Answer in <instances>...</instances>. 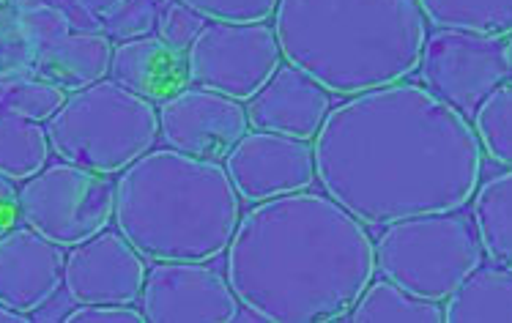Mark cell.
I'll list each match as a JSON object with an SVG mask.
<instances>
[{
    "mask_svg": "<svg viewBox=\"0 0 512 323\" xmlns=\"http://www.w3.org/2000/svg\"><path fill=\"white\" fill-rule=\"evenodd\" d=\"M345 321L354 323H441L444 307L441 302L419 299L414 293L403 291L400 285L381 280L367 285L362 296L356 299Z\"/></svg>",
    "mask_w": 512,
    "mask_h": 323,
    "instance_id": "cell-20",
    "label": "cell"
},
{
    "mask_svg": "<svg viewBox=\"0 0 512 323\" xmlns=\"http://www.w3.org/2000/svg\"><path fill=\"white\" fill-rule=\"evenodd\" d=\"M209 22H266L280 0H178Z\"/></svg>",
    "mask_w": 512,
    "mask_h": 323,
    "instance_id": "cell-26",
    "label": "cell"
},
{
    "mask_svg": "<svg viewBox=\"0 0 512 323\" xmlns=\"http://www.w3.org/2000/svg\"><path fill=\"white\" fill-rule=\"evenodd\" d=\"M447 323H512V271L477 266L444 304Z\"/></svg>",
    "mask_w": 512,
    "mask_h": 323,
    "instance_id": "cell-18",
    "label": "cell"
},
{
    "mask_svg": "<svg viewBox=\"0 0 512 323\" xmlns=\"http://www.w3.org/2000/svg\"><path fill=\"white\" fill-rule=\"evenodd\" d=\"M17 321H28V315H20L9 310V307H3L0 304V323H17Z\"/></svg>",
    "mask_w": 512,
    "mask_h": 323,
    "instance_id": "cell-34",
    "label": "cell"
},
{
    "mask_svg": "<svg viewBox=\"0 0 512 323\" xmlns=\"http://www.w3.org/2000/svg\"><path fill=\"white\" fill-rule=\"evenodd\" d=\"M17 25H20L25 42L33 47V53L53 47L55 42H61L63 36L72 33V22H69V17H66L58 6H53V3L17 14Z\"/></svg>",
    "mask_w": 512,
    "mask_h": 323,
    "instance_id": "cell-27",
    "label": "cell"
},
{
    "mask_svg": "<svg viewBox=\"0 0 512 323\" xmlns=\"http://www.w3.org/2000/svg\"><path fill=\"white\" fill-rule=\"evenodd\" d=\"M274 36L285 63L356 96L417 72L428 20L417 0H280Z\"/></svg>",
    "mask_w": 512,
    "mask_h": 323,
    "instance_id": "cell-3",
    "label": "cell"
},
{
    "mask_svg": "<svg viewBox=\"0 0 512 323\" xmlns=\"http://www.w3.org/2000/svg\"><path fill=\"white\" fill-rule=\"evenodd\" d=\"M157 3L154 0H124L102 20V33L113 42H129L140 36H151L157 28Z\"/></svg>",
    "mask_w": 512,
    "mask_h": 323,
    "instance_id": "cell-25",
    "label": "cell"
},
{
    "mask_svg": "<svg viewBox=\"0 0 512 323\" xmlns=\"http://www.w3.org/2000/svg\"><path fill=\"white\" fill-rule=\"evenodd\" d=\"M110 80L151 105H162L189 85L187 53L159 36L118 42L110 58Z\"/></svg>",
    "mask_w": 512,
    "mask_h": 323,
    "instance_id": "cell-16",
    "label": "cell"
},
{
    "mask_svg": "<svg viewBox=\"0 0 512 323\" xmlns=\"http://www.w3.org/2000/svg\"><path fill=\"white\" fill-rule=\"evenodd\" d=\"M474 132L482 154L502 167H512V77L493 91L474 113Z\"/></svg>",
    "mask_w": 512,
    "mask_h": 323,
    "instance_id": "cell-24",
    "label": "cell"
},
{
    "mask_svg": "<svg viewBox=\"0 0 512 323\" xmlns=\"http://www.w3.org/2000/svg\"><path fill=\"white\" fill-rule=\"evenodd\" d=\"M66 102V91L44 83L33 74H3L0 80V113L20 115L28 121H50Z\"/></svg>",
    "mask_w": 512,
    "mask_h": 323,
    "instance_id": "cell-23",
    "label": "cell"
},
{
    "mask_svg": "<svg viewBox=\"0 0 512 323\" xmlns=\"http://www.w3.org/2000/svg\"><path fill=\"white\" fill-rule=\"evenodd\" d=\"M471 222L491 263L512 271V167L477 187L471 198Z\"/></svg>",
    "mask_w": 512,
    "mask_h": 323,
    "instance_id": "cell-19",
    "label": "cell"
},
{
    "mask_svg": "<svg viewBox=\"0 0 512 323\" xmlns=\"http://www.w3.org/2000/svg\"><path fill=\"white\" fill-rule=\"evenodd\" d=\"M72 304L74 299L66 293V296H58V291L42 304V307H36L31 313V318L36 321H66V315L72 313Z\"/></svg>",
    "mask_w": 512,
    "mask_h": 323,
    "instance_id": "cell-31",
    "label": "cell"
},
{
    "mask_svg": "<svg viewBox=\"0 0 512 323\" xmlns=\"http://www.w3.org/2000/svg\"><path fill=\"white\" fill-rule=\"evenodd\" d=\"M146 271V258L118 230L105 228L66 255L63 288L74 304H135Z\"/></svg>",
    "mask_w": 512,
    "mask_h": 323,
    "instance_id": "cell-13",
    "label": "cell"
},
{
    "mask_svg": "<svg viewBox=\"0 0 512 323\" xmlns=\"http://www.w3.org/2000/svg\"><path fill=\"white\" fill-rule=\"evenodd\" d=\"M6 9H11L14 14H22V11H31V9H39V6H47L50 0H0Z\"/></svg>",
    "mask_w": 512,
    "mask_h": 323,
    "instance_id": "cell-33",
    "label": "cell"
},
{
    "mask_svg": "<svg viewBox=\"0 0 512 323\" xmlns=\"http://www.w3.org/2000/svg\"><path fill=\"white\" fill-rule=\"evenodd\" d=\"M159 140L178 154L209 162H225L228 151L250 132L241 102L209 88H184L162 102Z\"/></svg>",
    "mask_w": 512,
    "mask_h": 323,
    "instance_id": "cell-11",
    "label": "cell"
},
{
    "mask_svg": "<svg viewBox=\"0 0 512 323\" xmlns=\"http://www.w3.org/2000/svg\"><path fill=\"white\" fill-rule=\"evenodd\" d=\"M504 50H507V61H510V66H512V33L507 36V42H504Z\"/></svg>",
    "mask_w": 512,
    "mask_h": 323,
    "instance_id": "cell-35",
    "label": "cell"
},
{
    "mask_svg": "<svg viewBox=\"0 0 512 323\" xmlns=\"http://www.w3.org/2000/svg\"><path fill=\"white\" fill-rule=\"evenodd\" d=\"M425 20L444 31L507 39L512 33V0H417Z\"/></svg>",
    "mask_w": 512,
    "mask_h": 323,
    "instance_id": "cell-21",
    "label": "cell"
},
{
    "mask_svg": "<svg viewBox=\"0 0 512 323\" xmlns=\"http://www.w3.org/2000/svg\"><path fill=\"white\" fill-rule=\"evenodd\" d=\"M50 159L47 129L20 118L0 113V176L11 181H28L36 176Z\"/></svg>",
    "mask_w": 512,
    "mask_h": 323,
    "instance_id": "cell-22",
    "label": "cell"
},
{
    "mask_svg": "<svg viewBox=\"0 0 512 323\" xmlns=\"http://www.w3.org/2000/svg\"><path fill=\"white\" fill-rule=\"evenodd\" d=\"M225 170L239 198L252 206L302 192L315 184L313 143L255 129L230 148Z\"/></svg>",
    "mask_w": 512,
    "mask_h": 323,
    "instance_id": "cell-12",
    "label": "cell"
},
{
    "mask_svg": "<svg viewBox=\"0 0 512 323\" xmlns=\"http://www.w3.org/2000/svg\"><path fill=\"white\" fill-rule=\"evenodd\" d=\"M88 14H94L96 20H105L110 11H115L124 0H77Z\"/></svg>",
    "mask_w": 512,
    "mask_h": 323,
    "instance_id": "cell-32",
    "label": "cell"
},
{
    "mask_svg": "<svg viewBox=\"0 0 512 323\" xmlns=\"http://www.w3.org/2000/svg\"><path fill=\"white\" fill-rule=\"evenodd\" d=\"M47 140L63 162L115 176L159 140L157 107L113 80H99L66 96L47 121Z\"/></svg>",
    "mask_w": 512,
    "mask_h": 323,
    "instance_id": "cell-5",
    "label": "cell"
},
{
    "mask_svg": "<svg viewBox=\"0 0 512 323\" xmlns=\"http://www.w3.org/2000/svg\"><path fill=\"white\" fill-rule=\"evenodd\" d=\"M419 80L430 94L474 118L488 96L512 77L504 39L436 28L422 47Z\"/></svg>",
    "mask_w": 512,
    "mask_h": 323,
    "instance_id": "cell-9",
    "label": "cell"
},
{
    "mask_svg": "<svg viewBox=\"0 0 512 323\" xmlns=\"http://www.w3.org/2000/svg\"><path fill=\"white\" fill-rule=\"evenodd\" d=\"M225 252L230 288L258 321H340L376 274L367 225L310 189L255 203Z\"/></svg>",
    "mask_w": 512,
    "mask_h": 323,
    "instance_id": "cell-2",
    "label": "cell"
},
{
    "mask_svg": "<svg viewBox=\"0 0 512 323\" xmlns=\"http://www.w3.org/2000/svg\"><path fill=\"white\" fill-rule=\"evenodd\" d=\"M373 247L384 280L430 302H447L485 255L474 222L460 211L392 222Z\"/></svg>",
    "mask_w": 512,
    "mask_h": 323,
    "instance_id": "cell-6",
    "label": "cell"
},
{
    "mask_svg": "<svg viewBox=\"0 0 512 323\" xmlns=\"http://www.w3.org/2000/svg\"><path fill=\"white\" fill-rule=\"evenodd\" d=\"M66 255L33 228H11L0 236V304L28 315L63 285Z\"/></svg>",
    "mask_w": 512,
    "mask_h": 323,
    "instance_id": "cell-14",
    "label": "cell"
},
{
    "mask_svg": "<svg viewBox=\"0 0 512 323\" xmlns=\"http://www.w3.org/2000/svg\"><path fill=\"white\" fill-rule=\"evenodd\" d=\"M313 151L315 181L367 228L460 211L482 176L469 118L414 83L343 99L324 118Z\"/></svg>",
    "mask_w": 512,
    "mask_h": 323,
    "instance_id": "cell-1",
    "label": "cell"
},
{
    "mask_svg": "<svg viewBox=\"0 0 512 323\" xmlns=\"http://www.w3.org/2000/svg\"><path fill=\"white\" fill-rule=\"evenodd\" d=\"M115 181L85 167L44 165L20 189V219L58 247H77L113 222Z\"/></svg>",
    "mask_w": 512,
    "mask_h": 323,
    "instance_id": "cell-7",
    "label": "cell"
},
{
    "mask_svg": "<svg viewBox=\"0 0 512 323\" xmlns=\"http://www.w3.org/2000/svg\"><path fill=\"white\" fill-rule=\"evenodd\" d=\"M20 222V189H14L11 178L0 176V236L17 228Z\"/></svg>",
    "mask_w": 512,
    "mask_h": 323,
    "instance_id": "cell-30",
    "label": "cell"
},
{
    "mask_svg": "<svg viewBox=\"0 0 512 323\" xmlns=\"http://www.w3.org/2000/svg\"><path fill=\"white\" fill-rule=\"evenodd\" d=\"M244 110L252 129L313 143L332 110V99L324 85L315 83L310 74L291 63H280L269 83L252 96Z\"/></svg>",
    "mask_w": 512,
    "mask_h": 323,
    "instance_id": "cell-15",
    "label": "cell"
},
{
    "mask_svg": "<svg viewBox=\"0 0 512 323\" xmlns=\"http://www.w3.org/2000/svg\"><path fill=\"white\" fill-rule=\"evenodd\" d=\"M140 313L154 323H230L241 302L228 277L206 261H157L146 271Z\"/></svg>",
    "mask_w": 512,
    "mask_h": 323,
    "instance_id": "cell-10",
    "label": "cell"
},
{
    "mask_svg": "<svg viewBox=\"0 0 512 323\" xmlns=\"http://www.w3.org/2000/svg\"><path fill=\"white\" fill-rule=\"evenodd\" d=\"M69 323H140L146 321L132 304H77L66 315Z\"/></svg>",
    "mask_w": 512,
    "mask_h": 323,
    "instance_id": "cell-29",
    "label": "cell"
},
{
    "mask_svg": "<svg viewBox=\"0 0 512 323\" xmlns=\"http://www.w3.org/2000/svg\"><path fill=\"white\" fill-rule=\"evenodd\" d=\"M206 20L200 17L198 11L187 9L184 3L170 0L162 6L157 14V36L162 42H168L170 47H176L181 53H187L189 44L198 39V33L203 31Z\"/></svg>",
    "mask_w": 512,
    "mask_h": 323,
    "instance_id": "cell-28",
    "label": "cell"
},
{
    "mask_svg": "<svg viewBox=\"0 0 512 323\" xmlns=\"http://www.w3.org/2000/svg\"><path fill=\"white\" fill-rule=\"evenodd\" d=\"M113 219L146 261H214L236 233L241 198L220 162L151 148L115 181Z\"/></svg>",
    "mask_w": 512,
    "mask_h": 323,
    "instance_id": "cell-4",
    "label": "cell"
},
{
    "mask_svg": "<svg viewBox=\"0 0 512 323\" xmlns=\"http://www.w3.org/2000/svg\"><path fill=\"white\" fill-rule=\"evenodd\" d=\"M189 83L236 102H250L283 63L280 44L266 22H206L189 44Z\"/></svg>",
    "mask_w": 512,
    "mask_h": 323,
    "instance_id": "cell-8",
    "label": "cell"
},
{
    "mask_svg": "<svg viewBox=\"0 0 512 323\" xmlns=\"http://www.w3.org/2000/svg\"><path fill=\"white\" fill-rule=\"evenodd\" d=\"M113 39L105 33H69L61 42L33 55L28 74L61 91H80L110 74Z\"/></svg>",
    "mask_w": 512,
    "mask_h": 323,
    "instance_id": "cell-17",
    "label": "cell"
}]
</instances>
